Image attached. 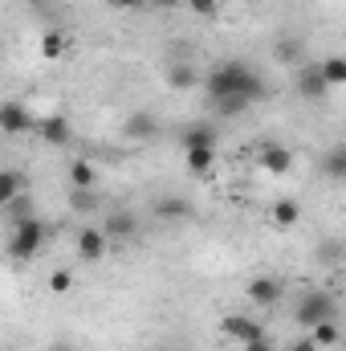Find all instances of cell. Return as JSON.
Returning <instances> with one entry per match:
<instances>
[{
    "instance_id": "1",
    "label": "cell",
    "mask_w": 346,
    "mask_h": 351,
    "mask_svg": "<svg viewBox=\"0 0 346 351\" xmlns=\"http://www.w3.org/2000/svg\"><path fill=\"white\" fill-rule=\"evenodd\" d=\"M204 90H208L212 102H220V98H245L249 106L269 94L265 78H261L257 70H249L245 62H224V66H216V70L204 78Z\"/></svg>"
},
{
    "instance_id": "2",
    "label": "cell",
    "mask_w": 346,
    "mask_h": 351,
    "mask_svg": "<svg viewBox=\"0 0 346 351\" xmlns=\"http://www.w3.org/2000/svg\"><path fill=\"white\" fill-rule=\"evenodd\" d=\"M45 241H49V225H45L41 217H25V221H16V225H12L8 258H16V262H29V258H37V254L45 250Z\"/></svg>"
},
{
    "instance_id": "3",
    "label": "cell",
    "mask_w": 346,
    "mask_h": 351,
    "mask_svg": "<svg viewBox=\"0 0 346 351\" xmlns=\"http://www.w3.org/2000/svg\"><path fill=\"white\" fill-rule=\"evenodd\" d=\"M293 319H297V327H306V331H310L314 323L338 319V302H334V294H326V290H310V294H302V302H297Z\"/></svg>"
},
{
    "instance_id": "4",
    "label": "cell",
    "mask_w": 346,
    "mask_h": 351,
    "mask_svg": "<svg viewBox=\"0 0 346 351\" xmlns=\"http://www.w3.org/2000/svg\"><path fill=\"white\" fill-rule=\"evenodd\" d=\"M33 127H37V119H33V110H29L25 102H16V98L0 102V131H4V135H25V131H33Z\"/></svg>"
},
{
    "instance_id": "5",
    "label": "cell",
    "mask_w": 346,
    "mask_h": 351,
    "mask_svg": "<svg viewBox=\"0 0 346 351\" xmlns=\"http://www.w3.org/2000/svg\"><path fill=\"white\" fill-rule=\"evenodd\" d=\"M285 298V282L281 278H273V274H261L249 282V302L253 306H277Z\"/></svg>"
},
{
    "instance_id": "6",
    "label": "cell",
    "mask_w": 346,
    "mask_h": 351,
    "mask_svg": "<svg viewBox=\"0 0 346 351\" xmlns=\"http://www.w3.org/2000/svg\"><path fill=\"white\" fill-rule=\"evenodd\" d=\"M220 331H224L228 339H237V343L265 339V327H261L257 319H249V315H224V319H220Z\"/></svg>"
},
{
    "instance_id": "7",
    "label": "cell",
    "mask_w": 346,
    "mask_h": 351,
    "mask_svg": "<svg viewBox=\"0 0 346 351\" xmlns=\"http://www.w3.org/2000/svg\"><path fill=\"white\" fill-rule=\"evenodd\" d=\"M102 233H106V241H131L139 233V217L131 208H114V213H106Z\"/></svg>"
},
{
    "instance_id": "8",
    "label": "cell",
    "mask_w": 346,
    "mask_h": 351,
    "mask_svg": "<svg viewBox=\"0 0 346 351\" xmlns=\"http://www.w3.org/2000/svg\"><path fill=\"white\" fill-rule=\"evenodd\" d=\"M297 94H302L306 102H322V98L330 94V86H326L322 74H318V66H302V70H297Z\"/></svg>"
},
{
    "instance_id": "9",
    "label": "cell",
    "mask_w": 346,
    "mask_h": 351,
    "mask_svg": "<svg viewBox=\"0 0 346 351\" xmlns=\"http://www.w3.org/2000/svg\"><path fill=\"white\" fill-rule=\"evenodd\" d=\"M261 168L269 176H285L293 168V152L281 147V143H265V147H261Z\"/></svg>"
},
{
    "instance_id": "10",
    "label": "cell",
    "mask_w": 346,
    "mask_h": 351,
    "mask_svg": "<svg viewBox=\"0 0 346 351\" xmlns=\"http://www.w3.org/2000/svg\"><path fill=\"white\" fill-rule=\"evenodd\" d=\"M179 147H183V152H196V147H216V127H212V123H191V127H183Z\"/></svg>"
},
{
    "instance_id": "11",
    "label": "cell",
    "mask_w": 346,
    "mask_h": 351,
    "mask_svg": "<svg viewBox=\"0 0 346 351\" xmlns=\"http://www.w3.org/2000/svg\"><path fill=\"white\" fill-rule=\"evenodd\" d=\"M122 131H127V139H155L159 123H155V114H151V110H131Z\"/></svg>"
},
{
    "instance_id": "12",
    "label": "cell",
    "mask_w": 346,
    "mask_h": 351,
    "mask_svg": "<svg viewBox=\"0 0 346 351\" xmlns=\"http://www.w3.org/2000/svg\"><path fill=\"white\" fill-rule=\"evenodd\" d=\"M106 245H110V241H106V233H102V229H82V233H78V254H82V258H86V262H98V258H102V254H106Z\"/></svg>"
},
{
    "instance_id": "13",
    "label": "cell",
    "mask_w": 346,
    "mask_h": 351,
    "mask_svg": "<svg viewBox=\"0 0 346 351\" xmlns=\"http://www.w3.org/2000/svg\"><path fill=\"white\" fill-rule=\"evenodd\" d=\"M37 127H41V135H45V143H53V147H66V143L74 139V131H70V123H66L62 114H49V119H41Z\"/></svg>"
},
{
    "instance_id": "14",
    "label": "cell",
    "mask_w": 346,
    "mask_h": 351,
    "mask_svg": "<svg viewBox=\"0 0 346 351\" xmlns=\"http://www.w3.org/2000/svg\"><path fill=\"white\" fill-rule=\"evenodd\" d=\"M204 78H200V70L191 66V62H172V70H168V86L172 90H191L200 86Z\"/></svg>"
},
{
    "instance_id": "15",
    "label": "cell",
    "mask_w": 346,
    "mask_h": 351,
    "mask_svg": "<svg viewBox=\"0 0 346 351\" xmlns=\"http://www.w3.org/2000/svg\"><path fill=\"white\" fill-rule=\"evenodd\" d=\"M151 213H155L159 221H183V217H191V204H187L183 196H163V200L151 204Z\"/></svg>"
},
{
    "instance_id": "16",
    "label": "cell",
    "mask_w": 346,
    "mask_h": 351,
    "mask_svg": "<svg viewBox=\"0 0 346 351\" xmlns=\"http://www.w3.org/2000/svg\"><path fill=\"white\" fill-rule=\"evenodd\" d=\"M21 192H25V172L21 168H0V208L12 204Z\"/></svg>"
},
{
    "instance_id": "17",
    "label": "cell",
    "mask_w": 346,
    "mask_h": 351,
    "mask_svg": "<svg viewBox=\"0 0 346 351\" xmlns=\"http://www.w3.org/2000/svg\"><path fill=\"white\" fill-rule=\"evenodd\" d=\"M338 339H343V331H338V323H334V319H326V323H314V327H310V343H314L318 351L338 348Z\"/></svg>"
},
{
    "instance_id": "18",
    "label": "cell",
    "mask_w": 346,
    "mask_h": 351,
    "mask_svg": "<svg viewBox=\"0 0 346 351\" xmlns=\"http://www.w3.org/2000/svg\"><path fill=\"white\" fill-rule=\"evenodd\" d=\"M183 164L191 176H208L216 168V147H196V152H183Z\"/></svg>"
},
{
    "instance_id": "19",
    "label": "cell",
    "mask_w": 346,
    "mask_h": 351,
    "mask_svg": "<svg viewBox=\"0 0 346 351\" xmlns=\"http://www.w3.org/2000/svg\"><path fill=\"white\" fill-rule=\"evenodd\" d=\"M297 221H302V204H297V200L285 196V200L273 204V225H277V229H293Z\"/></svg>"
},
{
    "instance_id": "20",
    "label": "cell",
    "mask_w": 346,
    "mask_h": 351,
    "mask_svg": "<svg viewBox=\"0 0 346 351\" xmlns=\"http://www.w3.org/2000/svg\"><path fill=\"white\" fill-rule=\"evenodd\" d=\"M66 49H70V37H66L62 29H49V33L41 37V58L57 62V58H66Z\"/></svg>"
},
{
    "instance_id": "21",
    "label": "cell",
    "mask_w": 346,
    "mask_h": 351,
    "mask_svg": "<svg viewBox=\"0 0 346 351\" xmlns=\"http://www.w3.org/2000/svg\"><path fill=\"white\" fill-rule=\"evenodd\" d=\"M318 74H322V82H326L330 90L343 86V82H346V58H338V53H334V58L318 62Z\"/></svg>"
},
{
    "instance_id": "22",
    "label": "cell",
    "mask_w": 346,
    "mask_h": 351,
    "mask_svg": "<svg viewBox=\"0 0 346 351\" xmlns=\"http://www.w3.org/2000/svg\"><path fill=\"white\" fill-rule=\"evenodd\" d=\"M94 180H98V172H94L90 160H74L70 164V188H94Z\"/></svg>"
},
{
    "instance_id": "23",
    "label": "cell",
    "mask_w": 346,
    "mask_h": 351,
    "mask_svg": "<svg viewBox=\"0 0 346 351\" xmlns=\"http://www.w3.org/2000/svg\"><path fill=\"white\" fill-rule=\"evenodd\" d=\"M70 204H74V213H94L98 196H94V188H70Z\"/></svg>"
},
{
    "instance_id": "24",
    "label": "cell",
    "mask_w": 346,
    "mask_h": 351,
    "mask_svg": "<svg viewBox=\"0 0 346 351\" xmlns=\"http://www.w3.org/2000/svg\"><path fill=\"white\" fill-rule=\"evenodd\" d=\"M322 172H326V180H343V176H346V152H343V147H334V152L326 156Z\"/></svg>"
},
{
    "instance_id": "25",
    "label": "cell",
    "mask_w": 346,
    "mask_h": 351,
    "mask_svg": "<svg viewBox=\"0 0 346 351\" xmlns=\"http://www.w3.org/2000/svg\"><path fill=\"white\" fill-rule=\"evenodd\" d=\"M318 262L338 265L343 262V241H322V245H318Z\"/></svg>"
},
{
    "instance_id": "26",
    "label": "cell",
    "mask_w": 346,
    "mask_h": 351,
    "mask_svg": "<svg viewBox=\"0 0 346 351\" xmlns=\"http://www.w3.org/2000/svg\"><path fill=\"white\" fill-rule=\"evenodd\" d=\"M49 290H53V294H70V290H74V274H70V269L49 274Z\"/></svg>"
},
{
    "instance_id": "27",
    "label": "cell",
    "mask_w": 346,
    "mask_h": 351,
    "mask_svg": "<svg viewBox=\"0 0 346 351\" xmlns=\"http://www.w3.org/2000/svg\"><path fill=\"white\" fill-rule=\"evenodd\" d=\"M293 58H302V41H293V37L277 41V62H293Z\"/></svg>"
},
{
    "instance_id": "28",
    "label": "cell",
    "mask_w": 346,
    "mask_h": 351,
    "mask_svg": "<svg viewBox=\"0 0 346 351\" xmlns=\"http://www.w3.org/2000/svg\"><path fill=\"white\" fill-rule=\"evenodd\" d=\"M183 4H187L196 16H216V12H220V0H183Z\"/></svg>"
},
{
    "instance_id": "29",
    "label": "cell",
    "mask_w": 346,
    "mask_h": 351,
    "mask_svg": "<svg viewBox=\"0 0 346 351\" xmlns=\"http://www.w3.org/2000/svg\"><path fill=\"white\" fill-rule=\"evenodd\" d=\"M281 351H318V348H314L310 339H293V343H285Z\"/></svg>"
},
{
    "instance_id": "30",
    "label": "cell",
    "mask_w": 346,
    "mask_h": 351,
    "mask_svg": "<svg viewBox=\"0 0 346 351\" xmlns=\"http://www.w3.org/2000/svg\"><path fill=\"white\" fill-rule=\"evenodd\" d=\"M245 351H277L273 343H269V335L265 339H253V343H245Z\"/></svg>"
},
{
    "instance_id": "31",
    "label": "cell",
    "mask_w": 346,
    "mask_h": 351,
    "mask_svg": "<svg viewBox=\"0 0 346 351\" xmlns=\"http://www.w3.org/2000/svg\"><path fill=\"white\" fill-rule=\"evenodd\" d=\"M110 4H114V8H139L143 0H110Z\"/></svg>"
},
{
    "instance_id": "32",
    "label": "cell",
    "mask_w": 346,
    "mask_h": 351,
    "mask_svg": "<svg viewBox=\"0 0 346 351\" xmlns=\"http://www.w3.org/2000/svg\"><path fill=\"white\" fill-rule=\"evenodd\" d=\"M49 351H78V348H74V343H53Z\"/></svg>"
},
{
    "instance_id": "33",
    "label": "cell",
    "mask_w": 346,
    "mask_h": 351,
    "mask_svg": "<svg viewBox=\"0 0 346 351\" xmlns=\"http://www.w3.org/2000/svg\"><path fill=\"white\" fill-rule=\"evenodd\" d=\"M159 8H175V4H183V0H155Z\"/></svg>"
}]
</instances>
